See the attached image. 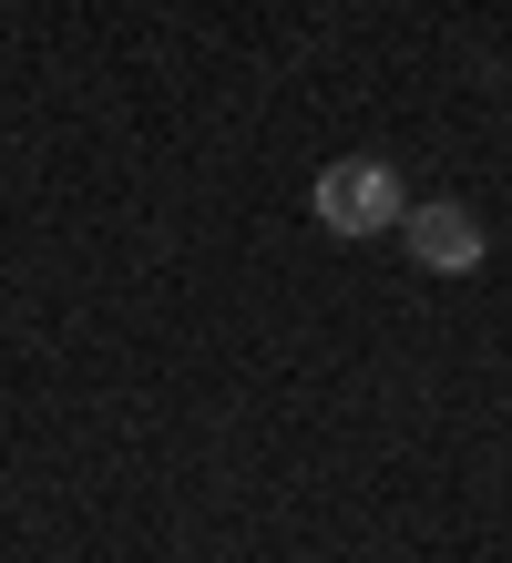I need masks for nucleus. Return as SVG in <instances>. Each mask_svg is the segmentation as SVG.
<instances>
[{
    "label": "nucleus",
    "mask_w": 512,
    "mask_h": 563,
    "mask_svg": "<svg viewBox=\"0 0 512 563\" xmlns=\"http://www.w3.org/2000/svg\"><path fill=\"white\" fill-rule=\"evenodd\" d=\"M307 216L328 225V236H390V225L410 216V195H400V164L380 154H349V164H318V195H307Z\"/></svg>",
    "instance_id": "nucleus-1"
},
{
    "label": "nucleus",
    "mask_w": 512,
    "mask_h": 563,
    "mask_svg": "<svg viewBox=\"0 0 512 563\" xmlns=\"http://www.w3.org/2000/svg\"><path fill=\"white\" fill-rule=\"evenodd\" d=\"M400 236H410V256H421V267L431 277H471V267H482V216H471V206H451V195H431V206H410L400 216Z\"/></svg>",
    "instance_id": "nucleus-2"
}]
</instances>
